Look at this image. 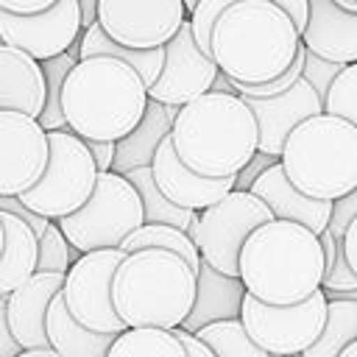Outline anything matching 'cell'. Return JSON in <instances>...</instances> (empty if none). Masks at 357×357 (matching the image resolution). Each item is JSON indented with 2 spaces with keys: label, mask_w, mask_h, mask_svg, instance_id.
Instances as JSON below:
<instances>
[{
  "label": "cell",
  "mask_w": 357,
  "mask_h": 357,
  "mask_svg": "<svg viewBox=\"0 0 357 357\" xmlns=\"http://www.w3.org/2000/svg\"><path fill=\"white\" fill-rule=\"evenodd\" d=\"M170 139L190 170L226 178L257 156L259 126L237 92H206L178 109Z\"/></svg>",
  "instance_id": "cell-1"
},
{
  "label": "cell",
  "mask_w": 357,
  "mask_h": 357,
  "mask_svg": "<svg viewBox=\"0 0 357 357\" xmlns=\"http://www.w3.org/2000/svg\"><path fill=\"white\" fill-rule=\"evenodd\" d=\"M301 31L271 0H240L223 11L212 31V59L234 84L279 78L301 50Z\"/></svg>",
  "instance_id": "cell-2"
},
{
  "label": "cell",
  "mask_w": 357,
  "mask_h": 357,
  "mask_svg": "<svg viewBox=\"0 0 357 357\" xmlns=\"http://www.w3.org/2000/svg\"><path fill=\"white\" fill-rule=\"evenodd\" d=\"M148 100V84L142 75L112 56L81 59L61 89L67 126L81 139L117 142L128 137L145 117Z\"/></svg>",
  "instance_id": "cell-3"
},
{
  "label": "cell",
  "mask_w": 357,
  "mask_h": 357,
  "mask_svg": "<svg viewBox=\"0 0 357 357\" xmlns=\"http://www.w3.org/2000/svg\"><path fill=\"white\" fill-rule=\"evenodd\" d=\"M321 234L293 220L259 226L240 251V279L265 304L287 307L310 298L324 284Z\"/></svg>",
  "instance_id": "cell-4"
},
{
  "label": "cell",
  "mask_w": 357,
  "mask_h": 357,
  "mask_svg": "<svg viewBox=\"0 0 357 357\" xmlns=\"http://www.w3.org/2000/svg\"><path fill=\"white\" fill-rule=\"evenodd\" d=\"M198 293V271L165 248H139L120 262L112 298L128 329H178Z\"/></svg>",
  "instance_id": "cell-5"
},
{
  "label": "cell",
  "mask_w": 357,
  "mask_h": 357,
  "mask_svg": "<svg viewBox=\"0 0 357 357\" xmlns=\"http://www.w3.org/2000/svg\"><path fill=\"white\" fill-rule=\"evenodd\" d=\"M282 167L310 198L349 195L357 190V126L326 112L304 120L284 142Z\"/></svg>",
  "instance_id": "cell-6"
},
{
  "label": "cell",
  "mask_w": 357,
  "mask_h": 357,
  "mask_svg": "<svg viewBox=\"0 0 357 357\" xmlns=\"http://www.w3.org/2000/svg\"><path fill=\"white\" fill-rule=\"evenodd\" d=\"M56 223L61 226L64 237L78 248V254L120 248L126 237L145 223V206L137 187L123 173L103 170L89 201L78 212Z\"/></svg>",
  "instance_id": "cell-7"
},
{
  "label": "cell",
  "mask_w": 357,
  "mask_h": 357,
  "mask_svg": "<svg viewBox=\"0 0 357 357\" xmlns=\"http://www.w3.org/2000/svg\"><path fill=\"white\" fill-rule=\"evenodd\" d=\"M50 139V159L42 173V178L22 192V204L33 209L36 215L47 220H61L73 212H78L98 184V165L95 156L86 148V139H81L75 131H47Z\"/></svg>",
  "instance_id": "cell-8"
},
{
  "label": "cell",
  "mask_w": 357,
  "mask_h": 357,
  "mask_svg": "<svg viewBox=\"0 0 357 357\" xmlns=\"http://www.w3.org/2000/svg\"><path fill=\"white\" fill-rule=\"evenodd\" d=\"M276 220L271 206L251 190H231L218 204L198 212L195 245L201 259L226 276H240V251L265 223Z\"/></svg>",
  "instance_id": "cell-9"
},
{
  "label": "cell",
  "mask_w": 357,
  "mask_h": 357,
  "mask_svg": "<svg viewBox=\"0 0 357 357\" xmlns=\"http://www.w3.org/2000/svg\"><path fill=\"white\" fill-rule=\"evenodd\" d=\"M326 310H329V298L324 287L310 298L287 307L265 304L257 296L245 293L240 321L257 346L279 357H293V354H304L321 337L326 326Z\"/></svg>",
  "instance_id": "cell-10"
},
{
  "label": "cell",
  "mask_w": 357,
  "mask_h": 357,
  "mask_svg": "<svg viewBox=\"0 0 357 357\" xmlns=\"http://www.w3.org/2000/svg\"><path fill=\"white\" fill-rule=\"evenodd\" d=\"M123 259H126L123 248L89 251L81 254L64 276L61 298L67 301V310L92 332L120 335L128 329L117 315L112 298V282Z\"/></svg>",
  "instance_id": "cell-11"
},
{
  "label": "cell",
  "mask_w": 357,
  "mask_h": 357,
  "mask_svg": "<svg viewBox=\"0 0 357 357\" xmlns=\"http://www.w3.org/2000/svg\"><path fill=\"white\" fill-rule=\"evenodd\" d=\"M187 17L184 0H98L100 28L134 50L165 47Z\"/></svg>",
  "instance_id": "cell-12"
},
{
  "label": "cell",
  "mask_w": 357,
  "mask_h": 357,
  "mask_svg": "<svg viewBox=\"0 0 357 357\" xmlns=\"http://www.w3.org/2000/svg\"><path fill=\"white\" fill-rule=\"evenodd\" d=\"M84 33L81 0H59L39 14H11L0 11V39L3 45L20 47L36 61L56 59L67 53Z\"/></svg>",
  "instance_id": "cell-13"
},
{
  "label": "cell",
  "mask_w": 357,
  "mask_h": 357,
  "mask_svg": "<svg viewBox=\"0 0 357 357\" xmlns=\"http://www.w3.org/2000/svg\"><path fill=\"white\" fill-rule=\"evenodd\" d=\"M220 67L209 53H204L192 36L190 17L178 28V33L165 45V67L153 86H148V98L165 106H187L190 100L212 92Z\"/></svg>",
  "instance_id": "cell-14"
},
{
  "label": "cell",
  "mask_w": 357,
  "mask_h": 357,
  "mask_svg": "<svg viewBox=\"0 0 357 357\" xmlns=\"http://www.w3.org/2000/svg\"><path fill=\"white\" fill-rule=\"evenodd\" d=\"M50 159L47 131L36 117L0 112V195L28 192Z\"/></svg>",
  "instance_id": "cell-15"
},
{
  "label": "cell",
  "mask_w": 357,
  "mask_h": 357,
  "mask_svg": "<svg viewBox=\"0 0 357 357\" xmlns=\"http://www.w3.org/2000/svg\"><path fill=\"white\" fill-rule=\"evenodd\" d=\"M245 103L251 106V112L257 117V126H259V151L271 153V156H279V159H282L287 137L304 120L324 112L321 95L312 89V84L304 75L287 92H282L276 98H245Z\"/></svg>",
  "instance_id": "cell-16"
},
{
  "label": "cell",
  "mask_w": 357,
  "mask_h": 357,
  "mask_svg": "<svg viewBox=\"0 0 357 357\" xmlns=\"http://www.w3.org/2000/svg\"><path fill=\"white\" fill-rule=\"evenodd\" d=\"M153 178L156 187L181 209H192V212H204L206 206L218 204L223 195H229L237 187V176H226V178H209L201 176L195 170H190L181 156L173 148V139L167 137L156 156H153Z\"/></svg>",
  "instance_id": "cell-17"
},
{
  "label": "cell",
  "mask_w": 357,
  "mask_h": 357,
  "mask_svg": "<svg viewBox=\"0 0 357 357\" xmlns=\"http://www.w3.org/2000/svg\"><path fill=\"white\" fill-rule=\"evenodd\" d=\"M67 273H33L8 296L6 324L20 349H47V310L61 293Z\"/></svg>",
  "instance_id": "cell-18"
},
{
  "label": "cell",
  "mask_w": 357,
  "mask_h": 357,
  "mask_svg": "<svg viewBox=\"0 0 357 357\" xmlns=\"http://www.w3.org/2000/svg\"><path fill=\"white\" fill-rule=\"evenodd\" d=\"M251 192L259 195L276 220H293V223H301L307 226L310 231L315 234H324L329 229V220H332V209H335V201H318V198H310L304 195L284 173L282 167V159L276 165H271L254 184H251Z\"/></svg>",
  "instance_id": "cell-19"
},
{
  "label": "cell",
  "mask_w": 357,
  "mask_h": 357,
  "mask_svg": "<svg viewBox=\"0 0 357 357\" xmlns=\"http://www.w3.org/2000/svg\"><path fill=\"white\" fill-rule=\"evenodd\" d=\"M310 53L335 61H357V14L337 6V0H310V20L301 33Z\"/></svg>",
  "instance_id": "cell-20"
},
{
  "label": "cell",
  "mask_w": 357,
  "mask_h": 357,
  "mask_svg": "<svg viewBox=\"0 0 357 357\" xmlns=\"http://www.w3.org/2000/svg\"><path fill=\"white\" fill-rule=\"evenodd\" d=\"M47 100V81L42 61L20 47L0 45V112H22L42 117Z\"/></svg>",
  "instance_id": "cell-21"
},
{
  "label": "cell",
  "mask_w": 357,
  "mask_h": 357,
  "mask_svg": "<svg viewBox=\"0 0 357 357\" xmlns=\"http://www.w3.org/2000/svg\"><path fill=\"white\" fill-rule=\"evenodd\" d=\"M245 284L240 276H226L220 271H215L212 265H201L198 271V293H195V304L187 315V321L181 324V329L187 332H201L209 324L218 321H237L243 312V298H245Z\"/></svg>",
  "instance_id": "cell-22"
},
{
  "label": "cell",
  "mask_w": 357,
  "mask_h": 357,
  "mask_svg": "<svg viewBox=\"0 0 357 357\" xmlns=\"http://www.w3.org/2000/svg\"><path fill=\"white\" fill-rule=\"evenodd\" d=\"M178 109L181 106H165L159 100H148V109H145V117L139 120V126L128 137L117 139V153H114L112 170L126 176L137 167H151L159 145L173 131V120H176Z\"/></svg>",
  "instance_id": "cell-23"
},
{
  "label": "cell",
  "mask_w": 357,
  "mask_h": 357,
  "mask_svg": "<svg viewBox=\"0 0 357 357\" xmlns=\"http://www.w3.org/2000/svg\"><path fill=\"white\" fill-rule=\"evenodd\" d=\"M0 218L6 229V248L0 257V296H11L36 273L39 234L11 212H0Z\"/></svg>",
  "instance_id": "cell-24"
},
{
  "label": "cell",
  "mask_w": 357,
  "mask_h": 357,
  "mask_svg": "<svg viewBox=\"0 0 357 357\" xmlns=\"http://www.w3.org/2000/svg\"><path fill=\"white\" fill-rule=\"evenodd\" d=\"M114 337L117 335L92 332L89 326H84L67 310V301L61 298V293L53 298V304L47 310V340H50V349H56L59 354H64V357H106Z\"/></svg>",
  "instance_id": "cell-25"
},
{
  "label": "cell",
  "mask_w": 357,
  "mask_h": 357,
  "mask_svg": "<svg viewBox=\"0 0 357 357\" xmlns=\"http://www.w3.org/2000/svg\"><path fill=\"white\" fill-rule=\"evenodd\" d=\"M78 50H81V59H92V56H112V59H120L126 64H131L142 81L148 86L156 84L162 67H165V47H153V50H134V47H126L120 42H114L103 28L100 22L89 25L84 33H81V42H78Z\"/></svg>",
  "instance_id": "cell-26"
},
{
  "label": "cell",
  "mask_w": 357,
  "mask_h": 357,
  "mask_svg": "<svg viewBox=\"0 0 357 357\" xmlns=\"http://www.w3.org/2000/svg\"><path fill=\"white\" fill-rule=\"evenodd\" d=\"M126 178L137 187V192H139V198H142L145 223H167V226H176V229H181V231H187L190 237H195L198 212L176 206V204L156 187V178H153V170H151V167H137V170L126 173Z\"/></svg>",
  "instance_id": "cell-27"
},
{
  "label": "cell",
  "mask_w": 357,
  "mask_h": 357,
  "mask_svg": "<svg viewBox=\"0 0 357 357\" xmlns=\"http://www.w3.org/2000/svg\"><path fill=\"white\" fill-rule=\"evenodd\" d=\"M106 357H190L176 329H126L114 337Z\"/></svg>",
  "instance_id": "cell-28"
},
{
  "label": "cell",
  "mask_w": 357,
  "mask_h": 357,
  "mask_svg": "<svg viewBox=\"0 0 357 357\" xmlns=\"http://www.w3.org/2000/svg\"><path fill=\"white\" fill-rule=\"evenodd\" d=\"M357 340V301L329 298L326 326L321 337L301 357H340L349 343Z\"/></svg>",
  "instance_id": "cell-29"
},
{
  "label": "cell",
  "mask_w": 357,
  "mask_h": 357,
  "mask_svg": "<svg viewBox=\"0 0 357 357\" xmlns=\"http://www.w3.org/2000/svg\"><path fill=\"white\" fill-rule=\"evenodd\" d=\"M120 248L126 254L139 251V248H165V251H173L178 257H184L195 271H201V265H204L195 240L187 231H181L176 226H167V223H142L134 234L126 237V243Z\"/></svg>",
  "instance_id": "cell-30"
},
{
  "label": "cell",
  "mask_w": 357,
  "mask_h": 357,
  "mask_svg": "<svg viewBox=\"0 0 357 357\" xmlns=\"http://www.w3.org/2000/svg\"><path fill=\"white\" fill-rule=\"evenodd\" d=\"M218 357H273L262 346L254 343V337L245 332L243 321H218L195 332Z\"/></svg>",
  "instance_id": "cell-31"
},
{
  "label": "cell",
  "mask_w": 357,
  "mask_h": 357,
  "mask_svg": "<svg viewBox=\"0 0 357 357\" xmlns=\"http://www.w3.org/2000/svg\"><path fill=\"white\" fill-rule=\"evenodd\" d=\"M73 251H78L61 231V226L56 220H50L47 231L39 237V262H36V273H67L73 268V262L78 257H73Z\"/></svg>",
  "instance_id": "cell-32"
},
{
  "label": "cell",
  "mask_w": 357,
  "mask_h": 357,
  "mask_svg": "<svg viewBox=\"0 0 357 357\" xmlns=\"http://www.w3.org/2000/svg\"><path fill=\"white\" fill-rule=\"evenodd\" d=\"M324 112L349 120L351 126H357V61L346 64L337 78L329 86V95L324 100Z\"/></svg>",
  "instance_id": "cell-33"
},
{
  "label": "cell",
  "mask_w": 357,
  "mask_h": 357,
  "mask_svg": "<svg viewBox=\"0 0 357 357\" xmlns=\"http://www.w3.org/2000/svg\"><path fill=\"white\" fill-rule=\"evenodd\" d=\"M234 3H240V0H198V6L190 11L192 36H195V42L204 53L212 56V31H215L218 20L223 17V11Z\"/></svg>",
  "instance_id": "cell-34"
},
{
  "label": "cell",
  "mask_w": 357,
  "mask_h": 357,
  "mask_svg": "<svg viewBox=\"0 0 357 357\" xmlns=\"http://www.w3.org/2000/svg\"><path fill=\"white\" fill-rule=\"evenodd\" d=\"M343 67H346V64L326 61V59H321V56H315V53H310V50H307V61H304V78L312 84V89L321 95V100H326L329 86H332V81L337 78V73H340Z\"/></svg>",
  "instance_id": "cell-35"
},
{
  "label": "cell",
  "mask_w": 357,
  "mask_h": 357,
  "mask_svg": "<svg viewBox=\"0 0 357 357\" xmlns=\"http://www.w3.org/2000/svg\"><path fill=\"white\" fill-rule=\"evenodd\" d=\"M326 293H346V290H357V273L343 251V245H337V257H335V268L324 276V284H321Z\"/></svg>",
  "instance_id": "cell-36"
},
{
  "label": "cell",
  "mask_w": 357,
  "mask_h": 357,
  "mask_svg": "<svg viewBox=\"0 0 357 357\" xmlns=\"http://www.w3.org/2000/svg\"><path fill=\"white\" fill-rule=\"evenodd\" d=\"M357 218V190H351L349 195L337 198L335 201V209H332V220H329V231L343 240L346 237V229L351 226V220Z\"/></svg>",
  "instance_id": "cell-37"
},
{
  "label": "cell",
  "mask_w": 357,
  "mask_h": 357,
  "mask_svg": "<svg viewBox=\"0 0 357 357\" xmlns=\"http://www.w3.org/2000/svg\"><path fill=\"white\" fill-rule=\"evenodd\" d=\"M276 162H279V156H271V153L257 151V156L237 173V187H234V190H251V184H254L271 165H276Z\"/></svg>",
  "instance_id": "cell-38"
},
{
  "label": "cell",
  "mask_w": 357,
  "mask_h": 357,
  "mask_svg": "<svg viewBox=\"0 0 357 357\" xmlns=\"http://www.w3.org/2000/svg\"><path fill=\"white\" fill-rule=\"evenodd\" d=\"M86 148L95 156V165H98L100 173L103 170H112L114 153H117V142H109V139H86Z\"/></svg>",
  "instance_id": "cell-39"
},
{
  "label": "cell",
  "mask_w": 357,
  "mask_h": 357,
  "mask_svg": "<svg viewBox=\"0 0 357 357\" xmlns=\"http://www.w3.org/2000/svg\"><path fill=\"white\" fill-rule=\"evenodd\" d=\"M59 0H0V11H11V14H39L47 11L50 6H56Z\"/></svg>",
  "instance_id": "cell-40"
},
{
  "label": "cell",
  "mask_w": 357,
  "mask_h": 357,
  "mask_svg": "<svg viewBox=\"0 0 357 357\" xmlns=\"http://www.w3.org/2000/svg\"><path fill=\"white\" fill-rule=\"evenodd\" d=\"M271 3H276L282 11H287L290 20L296 22V28L304 33L307 20H310V0H271Z\"/></svg>",
  "instance_id": "cell-41"
},
{
  "label": "cell",
  "mask_w": 357,
  "mask_h": 357,
  "mask_svg": "<svg viewBox=\"0 0 357 357\" xmlns=\"http://www.w3.org/2000/svg\"><path fill=\"white\" fill-rule=\"evenodd\" d=\"M176 332H178V337H181V343H184V349H187L190 357H218L198 335H192V332H187V329H181V326H178Z\"/></svg>",
  "instance_id": "cell-42"
},
{
  "label": "cell",
  "mask_w": 357,
  "mask_h": 357,
  "mask_svg": "<svg viewBox=\"0 0 357 357\" xmlns=\"http://www.w3.org/2000/svg\"><path fill=\"white\" fill-rule=\"evenodd\" d=\"M340 245H343V251H346V257H349V262H351V268H354V273H357V218H354L351 226L346 229V237L340 240Z\"/></svg>",
  "instance_id": "cell-43"
},
{
  "label": "cell",
  "mask_w": 357,
  "mask_h": 357,
  "mask_svg": "<svg viewBox=\"0 0 357 357\" xmlns=\"http://www.w3.org/2000/svg\"><path fill=\"white\" fill-rule=\"evenodd\" d=\"M17 357H64V354H59L56 349H20V354Z\"/></svg>",
  "instance_id": "cell-44"
},
{
  "label": "cell",
  "mask_w": 357,
  "mask_h": 357,
  "mask_svg": "<svg viewBox=\"0 0 357 357\" xmlns=\"http://www.w3.org/2000/svg\"><path fill=\"white\" fill-rule=\"evenodd\" d=\"M337 6L346 8V11H354V14H357V0H337Z\"/></svg>",
  "instance_id": "cell-45"
},
{
  "label": "cell",
  "mask_w": 357,
  "mask_h": 357,
  "mask_svg": "<svg viewBox=\"0 0 357 357\" xmlns=\"http://www.w3.org/2000/svg\"><path fill=\"white\" fill-rule=\"evenodd\" d=\"M340 357H357V340H354V343H349V346L343 349V354H340Z\"/></svg>",
  "instance_id": "cell-46"
},
{
  "label": "cell",
  "mask_w": 357,
  "mask_h": 357,
  "mask_svg": "<svg viewBox=\"0 0 357 357\" xmlns=\"http://www.w3.org/2000/svg\"><path fill=\"white\" fill-rule=\"evenodd\" d=\"M3 248H6V229H3V218H0V257H3Z\"/></svg>",
  "instance_id": "cell-47"
},
{
  "label": "cell",
  "mask_w": 357,
  "mask_h": 357,
  "mask_svg": "<svg viewBox=\"0 0 357 357\" xmlns=\"http://www.w3.org/2000/svg\"><path fill=\"white\" fill-rule=\"evenodd\" d=\"M184 6H187V14H190V11L198 6V0H184Z\"/></svg>",
  "instance_id": "cell-48"
},
{
  "label": "cell",
  "mask_w": 357,
  "mask_h": 357,
  "mask_svg": "<svg viewBox=\"0 0 357 357\" xmlns=\"http://www.w3.org/2000/svg\"><path fill=\"white\" fill-rule=\"evenodd\" d=\"M0 45H3V39H0Z\"/></svg>",
  "instance_id": "cell-49"
}]
</instances>
